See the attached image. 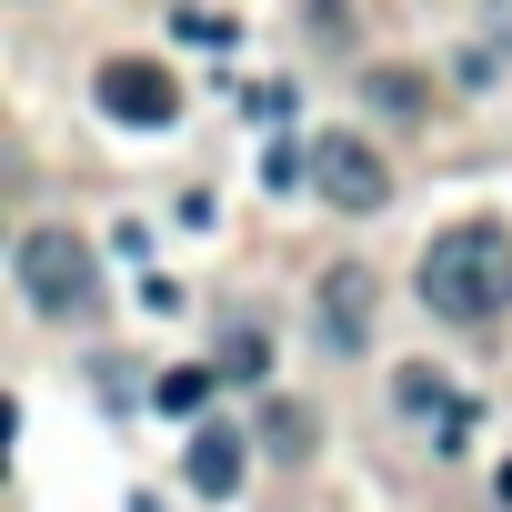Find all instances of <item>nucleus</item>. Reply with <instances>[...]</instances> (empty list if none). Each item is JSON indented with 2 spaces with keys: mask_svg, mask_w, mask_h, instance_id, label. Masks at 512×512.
<instances>
[{
  "mask_svg": "<svg viewBox=\"0 0 512 512\" xmlns=\"http://www.w3.org/2000/svg\"><path fill=\"white\" fill-rule=\"evenodd\" d=\"M422 302L442 322H502L512 312V231L502 221H452L422 251Z\"/></svg>",
  "mask_w": 512,
  "mask_h": 512,
  "instance_id": "obj_1",
  "label": "nucleus"
},
{
  "mask_svg": "<svg viewBox=\"0 0 512 512\" xmlns=\"http://www.w3.org/2000/svg\"><path fill=\"white\" fill-rule=\"evenodd\" d=\"M11 262H21V292H31L51 322H91V312H101V272H91V251H81L71 231H31Z\"/></svg>",
  "mask_w": 512,
  "mask_h": 512,
  "instance_id": "obj_2",
  "label": "nucleus"
},
{
  "mask_svg": "<svg viewBox=\"0 0 512 512\" xmlns=\"http://www.w3.org/2000/svg\"><path fill=\"white\" fill-rule=\"evenodd\" d=\"M312 181H322L332 211H382V201H392V171H382V151H372L362 131H322V141H312Z\"/></svg>",
  "mask_w": 512,
  "mask_h": 512,
  "instance_id": "obj_3",
  "label": "nucleus"
},
{
  "mask_svg": "<svg viewBox=\"0 0 512 512\" xmlns=\"http://www.w3.org/2000/svg\"><path fill=\"white\" fill-rule=\"evenodd\" d=\"M101 111H111L121 131H171L181 81H171L161 61H101Z\"/></svg>",
  "mask_w": 512,
  "mask_h": 512,
  "instance_id": "obj_4",
  "label": "nucleus"
},
{
  "mask_svg": "<svg viewBox=\"0 0 512 512\" xmlns=\"http://www.w3.org/2000/svg\"><path fill=\"white\" fill-rule=\"evenodd\" d=\"M312 322H322V342H332V352H362V342H372V322H382V282H372L362 262H332V272H322V292H312Z\"/></svg>",
  "mask_w": 512,
  "mask_h": 512,
  "instance_id": "obj_5",
  "label": "nucleus"
},
{
  "mask_svg": "<svg viewBox=\"0 0 512 512\" xmlns=\"http://www.w3.org/2000/svg\"><path fill=\"white\" fill-rule=\"evenodd\" d=\"M241 462H251V452H241L231 422H201V432H191V492H211V502L241 492Z\"/></svg>",
  "mask_w": 512,
  "mask_h": 512,
  "instance_id": "obj_6",
  "label": "nucleus"
},
{
  "mask_svg": "<svg viewBox=\"0 0 512 512\" xmlns=\"http://www.w3.org/2000/svg\"><path fill=\"white\" fill-rule=\"evenodd\" d=\"M362 101H372L382 121H422V101H432V81H422V71H402V61H382V71L362 81Z\"/></svg>",
  "mask_w": 512,
  "mask_h": 512,
  "instance_id": "obj_7",
  "label": "nucleus"
},
{
  "mask_svg": "<svg viewBox=\"0 0 512 512\" xmlns=\"http://www.w3.org/2000/svg\"><path fill=\"white\" fill-rule=\"evenodd\" d=\"M392 402H402V412H432V422H452V412H462V402L442 392V372H432V362H402V372H392Z\"/></svg>",
  "mask_w": 512,
  "mask_h": 512,
  "instance_id": "obj_8",
  "label": "nucleus"
},
{
  "mask_svg": "<svg viewBox=\"0 0 512 512\" xmlns=\"http://www.w3.org/2000/svg\"><path fill=\"white\" fill-rule=\"evenodd\" d=\"M221 372H231V382H262V372H272V342L251 332V322H231V332H221Z\"/></svg>",
  "mask_w": 512,
  "mask_h": 512,
  "instance_id": "obj_9",
  "label": "nucleus"
},
{
  "mask_svg": "<svg viewBox=\"0 0 512 512\" xmlns=\"http://www.w3.org/2000/svg\"><path fill=\"white\" fill-rule=\"evenodd\" d=\"M211 382H221V372L181 362V372H161V382H151V402H161V412H201V402H211Z\"/></svg>",
  "mask_w": 512,
  "mask_h": 512,
  "instance_id": "obj_10",
  "label": "nucleus"
},
{
  "mask_svg": "<svg viewBox=\"0 0 512 512\" xmlns=\"http://www.w3.org/2000/svg\"><path fill=\"white\" fill-rule=\"evenodd\" d=\"M262 432H272V452H312V422H302V402H272V422H262Z\"/></svg>",
  "mask_w": 512,
  "mask_h": 512,
  "instance_id": "obj_11",
  "label": "nucleus"
},
{
  "mask_svg": "<svg viewBox=\"0 0 512 512\" xmlns=\"http://www.w3.org/2000/svg\"><path fill=\"white\" fill-rule=\"evenodd\" d=\"M241 111H251V121H282V111H292V91H282V81H251V91H241Z\"/></svg>",
  "mask_w": 512,
  "mask_h": 512,
  "instance_id": "obj_12",
  "label": "nucleus"
},
{
  "mask_svg": "<svg viewBox=\"0 0 512 512\" xmlns=\"http://www.w3.org/2000/svg\"><path fill=\"white\" fill-rule=\"evenodd\" d=\"M312 31L322 41H352V11H342V0H312Z\"/></svg>",
  "mask_w": 512,
  "mask_h": 512,
  "instance_id": "obj_13",
  "label": "nucleus"
},
{
  "mask_svg": "<svg viewBox=\"0 0 512 512\" xmlns=\"http://www.w3.org/2000/svg\"><path fill=\"white\" fill-rule=\"evenodd\" d=\"M502 512H512V462H502Z\"/></svg>",
  "mask_w": 512,
  "mask_h": 512,
  "instance_id": "obj_14",
  "label": "nucleus"
}]
</instances>
